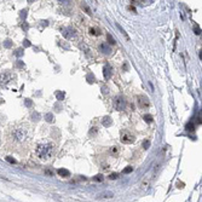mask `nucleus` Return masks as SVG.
Masks as SVG:
<instances>
[{"label":"nucleus","instance_id":"obj_12","mask_svg":"<svg viewBox=\"0 0 202 202\" xmlns=\"http://www.w3.org/2000/svg\"><path fill=\"white\" fill-rule=\"evenodd\" d=\"M99 197H103V199H111V197H114V194L111 193V191H104V193L99 194Z\"/></svg>","mask_w":202,"mask_h":202},{"label":"nucleus","instance_id":"obj_22","mask_svg":"<svg viewBox=\"0 0 202 202\" xmlns=\"http://www.w3.org/2000/svg\"><path fill=\"white\" fill-rule=\"evenodd\" d=\"M6 161H9L10 163H16V160H15V159H12L11 156H7V157H6Z\"/></svg>","mask_w":202,"mask_h":202},{"label":"nucleus","instance_id":"obj_16","mask_svg":"<svg viewBox=\"0 0 202 202\" xmlns=\"http://www.w3.org/2000/svg\"><path fill=\"white\" fill-rule=\"evenodd\" d=\"M132 171H133V167H131V166H127V167H126V168H125V170L122 171V173H125V174H128V173H131Z\"/></svg>","mask_w":202,"mask_h":202},{"label":"nucleus","instance_id":"obj_1","mask_svg":"<svg viewBox=\"0 0 202 202\" xmlns=\"http://www.w3.org/2000/svg\"><path fill=\"white\" fill-rule=\"evenodd\" d=\"M6 146L17 152H27L32 145L33 128L28 122H13L9 125L5 132Z\"/></svg>","mask_w":202,"mask_h":202},{"label":"nucleus","instance_id":"obj_13","mask_svg":"<svg viewBox=\"0 0 202 202\" xmlns=\"http://www.w3.org/2000/svg\"><path fill=\"white\" fill-rule=\"evenodd\" d=\"M103 179H104L103 174H97V176L93 177V180H95V182H103Z\"/></svg>","mask_w":202,"mask_h":202},{"label":"nucleus","instance_id":"obj_5","mask_svg":"<svg viewBox=\"0 0 202 202\" xmlns=\"http://www.w3.org/2000/svg\"><path fill=\"white\" fill-rule=\"evenodd\" d=\"M12 79V75L10 73H1L0 74V86L1 87H5V86L9 84Z\"/></svg>","mask_w":202,"mask_h":202},{"label":"nucleus","instance_id":"obj_14","mask_svg":"<svg viewBox=\"0 0 202 202\" xmlns=\"http://www.w3.org/2000/svg\"><path fill=\"white\" fill-rule=\"evenodd\" d=\"M144 121L148 123H150L152 121V116L150 115V114H146V115H144Z\"/></svg>","mask_w":202,"mask_h":202},{"label":"nucleus","instance_id":"obj_28","mask_svg":"<svg viewBox=\"0 0 202 202\" xmlns=\"http://www.w3.org/2000/svg\"><path fill=\"white\" fill-rule=\"evenodd\" d=\"M93 133H97V129H96V127H93V129H91V131H90V134H93Z\"/></svg>","mask_w":202,"mask_h":202},{"label":"nucleus","instance_id":"obj_3","mask_svg":"<svg viewBox=\"0 0 202 202\" xmlns=\"http://www.w3.org/2000/svg\"><path fill=\"white\" fill-rule=\"evenodd\" d=\"M120 139L123 144H131V143H133L136 140V137L133 136L131 132H128V131H121V138Z\"/></svg>","mask_w":202,"mask_h":202},{"label":"nucleus","instance_id":"obj_23","mask_svg":"<svg viewBox=\"0 0 202 202\" xmlns=\"http://www.w3.org/2000/svg\"><path fill=\"white\" fill-rule=\"evenodd\" d=\"M117 28L120 29V32H121V33H122V34H123V35H125V36H126V39H127V40H128V35H127V34H126V32H125V30H123V29H122V28H121L120 25H117Z\"/></svg>","mask_w":202,"mask_h":202},{"label":"nucleus","instance_id":"obj_10","mask_svg":"<svg viewBox=\"0 0 202 202\" xmlns=\"http://www.w3.org/2000/svg\"><path fill=\"white\" fill-rule=\"evenodd\" d=\"M57 173L59 174L61 177H70V172L68 170H64V168H59V170L57 171Z\"/></svg>","mask_w":202,"mask_h":202},{"label":"nucleus","instance_id":"obj_8","mask_svg":"<svg viewBox=\"0 0 202 202\" xmlns=\"http://www.w3.org/2000/svg\"><path fill=\"white\" fill-rule=\"evenodd\" d=\"M103 75H104V79L105 80H109L111 78V75H113V70H111L110 65H105L104 68H103Z\"/></svg>","mask_w":202,"mask_h":202},{"label":"nucleus","instance_id":"obj_29","mask_svg":"<svg viewBox=\"0 0 202 202\" xmlns=\"http://www.w3.org/2000/svg\"><path fill=\"white\" fill-rule=\"evenodd\" d=\"M25 104L28 105V107H32V101H29V99H27V101H25Z\"/></svg>","mask_w":202,"mask_h":202},{"label":"nucleus","instance_id":"obj_27","mask_svg":"<svg viewBox=\"0 0 202 202\" xmlns=\"http://www.w3.org/2000/svg\"><path fill=\"white\" fill-rule=\"evenodd\" d=\"M195 34H197V35L201 34V29L197 28V27H195Z\"/></svg>","mask_w":202,"mask_h":202},{"label":"nucleus","instance_id":"obj_17","mask_svg":"<svg viewBox=\"0 0 202 202\" xmlns=\"http://www.w3.org/2000/svg\"><path fill=\"white\" fill-rule=\"evenodd\" d=\"M45 119H46L47 122H52V120H53V115H52V114H46Z\"/></svg>","mask_w":202,"mask_h":202},{"label":"nucleus","instance_id":"obj_31","mask_svg":"<svg viewBox=\"0 0 202 202\" xmlns=\"http://www.w3.org/2000/svg\"><path fill=\"white\" fill-rule=\"evenodd\" d=\"M5 46H7V47H10V46H11V42H10V40H7V42L5 41Z\"/></svg>","mask_w":202,"mask_h":202},{"label":"nucleus","instance_id":"obj_4","mask_svg":"<svg viewBox=\"0 0 202 202\" xmlns=\"http://www.w3.org/2000/svg\"><path fill=\"white\" fill-rule=\"evenodd\" d=\"M113 105L116 110H122L126 107V101H125V98L122 96H116L113 101Z\"/></svg>","mask_w":202,"mask_h":202},{"label":"nucleus","instance_id":"obj_24","mask_svg":"<svg viewBox=\"0 0 202 202\" xmlns=\"http://www.w3.org/2000/svg\"><path fill=\"white\" fill-rule=\"evenodd\" d=\"M45 173H46V174H48V176H51V177L53 176V172H52L51 170H45Z\"/></svg>","mask_w":202,"mask_h":202},{"label":"nucleus","instance_id":"obj_11","mask_svg":"<svg viewBox=\"0 0 202 202\" xmlns=\"http://www.w3.org/2000/svg\"><path fill=\"white\" fill-rule=\"evenodd\" d=\"M102 123H103V126L109 127V126H111L113 121H111V119H110L109 116H105V117H103V120H102Z\"/></svg>","mask_w":202,"mask_h":202},{"label":"nucleus","instance_id":"obj_26","mask_svg":"<svg viewBox=\"0 0 202 202\" xmlns=\"http://www.w3.org/2000/svg\"><path fill=\"white\" fill-rule=\"evenodd\" d=\"M23 45H24V47H29V46H30V42H29L28 40H24V42H23Z\"/></svg>","mask_w":202,"mask_h":202},{"label":"nucleus","instance_id":"obj_32","mask_svg":"<svg viewBox=\"0 0 202 202\" xmlns=\"http://www.w3.org/2000/svg\"><path fill=\"white\" fill-rule=\"evenodd\" d=\"M22 28H23V29H28L29 27H28V24H23V25H22Z\"/></svg>","mask_w":202,"mask_h":202},{"label":"nucleus","instance_id":"obj_18","mask_svg":"<svg viewBox=\"0 0 202 202\" xmlns=\"http://www.w3.org/2000/svg\"><path fill=\"white\" fill-rule=\"evenodd\" d=\"M107 39H108V42H109V44H115V40H114V38H113V36H111V35L110 34H108L107 35Z\"/></svg>","mask_w":202,"mask_h":202},{"label":"nucleus","instance_id":"obj_9","mask_svg":"<svg viewBox=\"0 0 202 202\" xmlns=\"http://www.w3.org/2000/svg\"><path fill=\"white\" fill-rule=\"evenodd\" d=\"M101 50H102V52L105 53V54H109L111 52V47L108 44H102L101 45Z\"/></svg>","mask_w":202,"mask_h":202},{"label":"nucleus","instance_id":"obj_30","mask_svg":"<svg viewBox=\"0 0 202 202\" xmlns=\"http://www.w3.org/2000/svg\"><path fill=\"white\" fill-rule=\"evenodd\" d=\"M188 129H194V126H193V123H191V125H190V123H188Z\"/></svg>","mask_w":202,"mask_h":202},{"label":"nucleus","instance_id":"obj_6","mask_svg":"<svg viewBox=\"0 0 202 202\" xmlns=\"http://www.w3.org/2000/svg\"><path fill=\"white\" fill-rule=\"evenodd\" d=\"M138 105L140 109H148L150 107V102H149L148 97H145V96L138 97Z\"/></svg>","mask_w":202,"mask_h":202},{"label":"nucleus","instance_id":"obj_20","mask_svg":"<svg viewBox=\"0 0 202 202\" xmlns=\"http://www.w3.org/2000/svg\"><path fill=\"white\" fill-rule=\"evenodd\" d=\"M90 33H91L92 35H99V34H101L99 32H97V29H96V28H91V29H90Z\"/></svg>","mask_w":202,"mask_h":202},{"label":"nucleus","instance_id":"obj_19","mask_svg":"<svg viewBox=\"0 0 202 202\" xmlns=\"http://www.w3.org/2000/svg\"><path fill=\"white\" fill-rule=\"evenodd\" d=\"M119 178V173H111L110 176H109V179H111V180H115V179H117Z\"/></svg>","mask_w":202,"mask_h":202},{"label":"nucleus","instance_id":"obj_7","mask_svg":"<svg viewBox=\"0 0 202 202\" xmlns=\"http://www.w3.org/2000/svg\"><path fill=\"white\" fill-rule=\"evenodd\" d=\"M62 34H63L64 38L70 39V38H73L74 35H75V30H73L72 28H64L63 30H62Z\"/></svg>","mask_w":202,"mask_h":202},{"label":"nucleus","instance_id":"obj_2","mask_svg":"<svg viewBox=\"0 0 202 202\" xmlns=\"http://www.w3.org/2000/svg\"><path fill=\"white\" fill-rule=\"evenodd\" d=\"M36 156L42 161H48L53 157L54 155V145L51 143H46V144H39L36 146Z\"/></svg>","mask_w":202,"mask_h":202},{"label":"nucleus","instance_id":"obj_21","mask_svg":"<svg viewBox=\"0 0 202 202\" xmlns=\"http://www.w3.org/2000/svg\"><path fill=\"white\" fill-rule=\"evenodd\" d=\"M117 152H119V150H117L116 146H113V148L110 149V154H113V155H117Z\"/></svg>","mask_w":202,"mask_h":202},{"label":"nucleus","instance_id":"obj_25","mask_svg":"<svg viewBox=\"0 0 202 202\" xmlns=\"http://www.w3.org/2000/svg\"><path fill=\"white\" fill-rule=\"evenodd\" d=\"M143 145H144V149H148V148H149V145H150V143H149V140H145Z\"/></svg>","mask_w":202,"mask_h":202},{"label":"nucleus","instance_id":"obj_15","mask_svg":"<svg viewBox=\"0 0 202 202\" xmlns=\"http://www.w3.org/2000/svg\"><path fill=\"white\" fill-rule=\"evenodd\" d=\"M56 96H57V99H59V101L64 99V97H65V95H64V92H57V93H56Z\"/></svg>","mask_w":202,"mask_h":202}]
</instances>
